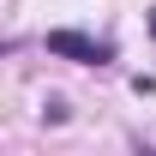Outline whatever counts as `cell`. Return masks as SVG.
I'll return each mask as SVG.
<instances>
[{
    "instance_id": "obj_1",
    "label": "cell",
    "mask_w": 156,
    "mask_h": 156,
    "mask_svg": "<svg viewBox=\"0 0 156 156\" xmlns=\"http://www.w3.org/2000/svg\"><path fill=\"white\" fill-rule=\"evenodd\" d=\"M48 54H66V60H78V66H102L108 48L90 42V36H78V30H48Z\"/></svg>"
}]
</instances>
